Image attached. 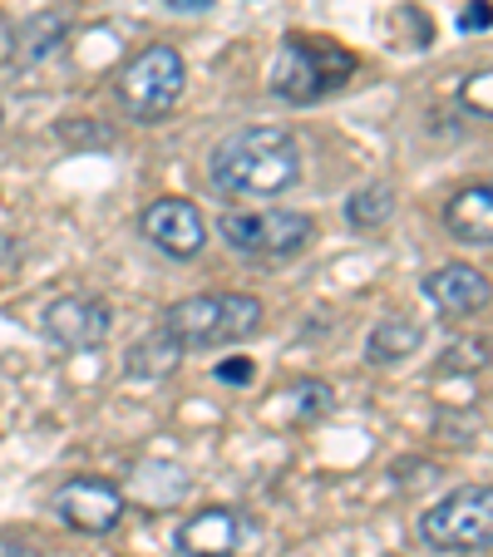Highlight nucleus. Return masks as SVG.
Instances as JSON below:
<instances>
[{
	"mask_svg": "<svg viewBox=\"0 0 493 557\" xmlns=\"http://www.w3.org/2000/svg\"><path fill=\"white\" fill-rule=\"evenodd\" d=\"M173 5H183V11H198V5H208V0H173Z\"/></svg>",
	"mask_w": 493,
	"mask_h": 557,
	"instance_id": "5701e85b",
	"label": "nucleus"
},
{
	"mask_svg": "<svg viewBox=\"0 0 493 557\" xmlns=\"http://www.w3.org/2000/svg\"><path fill=\"white\" fill-rule=\"evenodd\" d=\"M54 513H60L64 528L74 533H114L119 518H124V494H119L109 479H95V473H74L64 479L60 494H54Z\"/></svg>",
	"mask_w": 493,
	"mask_h": 557,
	"instance_id": "6e6552de",
	"label": "nucleus"
},
{
	"mask_svg": "<svg viewBox=\"0 0 493 557\" xmlns=\"http://www.w3.org/2000/svg\"><path fill=\"white\" fill-rule=\"evenodd\" d=\"M390 212H395V193H390L385 183H375V188H360L356 198L346 202L350 227H380V222H390Z\"/></svg>",
	"mask_w": 493,
	"mask_h": 557,
	"instance_id": "dca6fc26",
	"label": "nucleus"
},
{
	"mask_svg": "<svg viewBox=\"0 0 493 557\" xmlns=\"http://www.w3.org/2000/svg\"><path fill=\"white\" fill-rule=\"evenodd\" d=\"M218 232L232 252L252 257V262H286V257L306 252V243L316 237V222L306 212L267 208V212H227L218 222Z\"/></svg>",
	"mask_w": 493,
	"mask_h": 557,
	"instance_id": "423d86ee",
	"label": "nucleus"
},
{
	"mask_svg": "<svg viewBox=\"0 0 493 557\" xmlns=\"http://www.w3.org/2000/svg\"><path fill=\"white\" fill-rule=\"evenodd\" d=\"M40 331L60 350H95L114 331V311L104 296H54L40 311Z\"/></svg>",
	"mask_w": 493,
	"mask_h": 557,
	"instance_id": "0eeeda50",
	"label": "nucleus"
},
{
	"mask_svg": "<svg viewBox=\"0 0 493 557\" xmlns=\"http://www.w3.org/2000/svg\"><path fill=\"white\" fill-rule=\"evenodd\" d=\"M183 85H188L183 54L173 45H148L119 70V104L134 124H163L178 109Z\"/></svg>",
	"mask_w": 493,
	"mask_h": 557,
	"instance_id": "20e7f679",
	"label": "nucleus"
},
{
	"mask_svg": "<svg viewBox=\"0 0 493 557\" xmlns=\"http://www.w3.org/2000/svg\"><path fill=\"white\" fill-rule=\"evenodd\" d=\"M138 232L173 262H193L208 247V222L188 198H158L138 212Z\"/></svg>",
	"mask_w": 493,
	"mask_h": 557,
	"instance_id": "1a4fd4ad",
	"label": "nucleus"
},
{
	"mask_svg": "<svg viewBox=\"0 0 493 557\" xmlns=\"http://www.w3.org/2000/svg\"><path fill=\"white\" fill-rule=\"evenodd\" d=\"M420 346H424V326L415 315H385L366 336V360L370 366H399V360H409Z\"/></svg>",
	"mask_w": 493,
	"mask_h": 557,
	"instance_id": "ddd939ff",
	"label": "nucleus"
},
{
	"mask_svg": "<svg viewBox=\"0 0 493 557\" xmlns=\"http://www.w3.org/2000/svg\"><path fill=\"white\" fill-rule=\"evenodd\" d=\"M420 543L434 553H483L493 547V488L464 484L420 513Z\"/></svg>",
	"mask_w": 493,
	"mask_h": 557,
	"instance_id": "39448f33",
	"label": "nucleus"
},
{
	"mask_svg": "<svg viewBox=\"0 0 493 557\" xmlns=\"http://www.w3.org/2000/svg\"><path fill=\"white\" fill-rule=\"evenodd\" d=\"M286 395H292V405H296L301 420H311V414H321L325 405H331V385H321V380H296Z\"/></svg>",
	"mask_w": 493,
	"mask_h": 557,
	"instance_id": "6ab92c4d",
	"label": "nucleus"
},
{
	"mask_svg": "<svg viewBox=\"0 0 493 557\" xmlns=\"http://www.w3.org/2000/svg\"><path fill=\"white\" fill-rule=\"evenodd\" d=\"M360 60L321 35H286L272 60V95L282 104H321L356 79Z\"/></svg>",
	"mask_w": 493,
	"mask_h": 557,
	"instance_id": "f03ea898",
	"label": "nucleus"
},
{
	"mask_svg": "<svg viewBox=\"0 0 493 557\" xmlns=\"http://www.w3.org/2000/svg\"><path fill=\"white\" fill-rule=\"evenodd\" d=\"M459 104L479 119H493V70H473L459 85Z\"/></svg>",
	"mask_w": 493,
	"mask_h": 557,
	"instance_id": "a211bd4d",
	"label": "nucleus"
},
{
	"mask_svg": "<svg viewBox=\"0 0 493 557\" xmlns=\"http://www.w3.org/2000/svg\"><path fill=\"white\" fill-rule=\"evenodd\" d=\"M64 35H70V15H64V11H40L35 21H25L21 30H15L11 60H15V64H40V60H50V54L64 45Z\"/></svg>",
	"mask_w": 493,
	"mask_h": 557,
	"instance_id": "4468645a",
	"label": "nucleus"
},
{
	"mask_svg": "<svg viewBox=\"0 0 493 557\" xmlns=\"http://www.w3.org/2000/svg\"><path fill=\"white\" fill-rule=\"evenodd\" d=\"M444 227L464 247H493V183H469L444 202Z\"/></svg>",
	"mask_w": 493,
	"mask_h": 557,
	"instance_id": "f8f14e48",
	"label": "nucleus"
},
{
	"mask_svg": "<svg viewBox=\"0 0 493 557\" xmlns=\"http://www.w3.org/2000/svg\"><path fill=\"white\" fill-rule=\"evenodd\" d=\"M459 30H493V0H469L459 15Z\"/></svg>",
	"mask_w": 493,
	"mask_h": 557,
	"instance_id": "aec40b11",
	"label": "nucleus"
},
{
	"mask_svg": "<svg viewBox=\"0 0 493 557\" xmlns=\"http://www.w3.org/2000/svg\"><path fill=\"white\" fill-rule=\"evenodd\" d=\"M178 366H183V346L163 326H158L153 336L134 341V346H128V356H124V370L134 380H169Z\"/></svg>",
	"mask_w": 493,
	"mask_h": 557,
	"instance_id": "2eb2a0df",
	"label": "nucleus"
},
{
	"mask_svg": "<svg viewBox=\"0 0 493 557\" xmlns=\"http://www.w3.org/2000/svg\"><path fill=\"white\" fill-rule=\"evenodd\" d=\"M242 543V518L237 508H198L178 523L173 547L183 557H232Z\"/></svg>",
	"mask_w": 493,
	"mask_h": 557,
	"instance_id": "9d476101",
	"label": "nucleus"
},
{
	"mask_svg": "<svg viewBox=\"0 0 493 557\" xmlns=\"http://www.w3.org/2000/svg\"><path fill=\"white\" fill-rule=\"evenodd\" d=\"M0 557H40V547L21 533H0Z\"/></svg>",
	"mask_w": 493,
	"mask_h": 557,
	"instance_id": "412c9836",
	"label": "nucleus"
},
{
	"mask_svg": "<svg viewBox=\"0 0 493 557\" xmlns=\"http://www.w3.org/2000/svg\"><path fill=\"white\" fill-rule=\"evenodd\" d=\"M424 296H430L444 315L464 321V315H479L483 306L493 301V286H489V276H483L479 267L454 262V267H440V272L424 276Z\"/></svg>",
	"mask_w": 493,
	"mask_h": 557,
	"instance_id": "9b49d317",
	"label": "nucleus"
},
{
	"mask_svg": "<svg viewBox=\"0 0 493 557\" xmlns=\"http://www.w3.org/2000/svg\"><path fill=\"white\" fill-rule=\"evenodd\" d=\"M493 360V350H489V341H454L449 350L440 356V370L444 375H473V370H483Z\"/></svg>",
	"mask_w": 493,
	"mask_h": 557,
	"instance_id": "f3484780",
	"label": "nucleus"
},
{
	"mask_svg": "<svg viewBox=\"0 0 493 557\" xmlns=\"http://www.w3.org/2000/svg\"><path fill=\"white\" fill-rule=\"evenodd\" d=\"M208 178L227 198H282L301 183V148L276 124L237 128L208 153Z\"/></svg>",
	"mask_w": 493,
	"mask_h": 557,
	"instance_id": "f257e3e1",
	"label": "nucleus"
},
{
	"mask_svg": "<svg viewBox=\"0 0 493 557\" xmlns=\"http://www.w3.org/2000/svg\"><path fill=\"white\" fill-rule=\"evenodd\" d=\"M262 301L242 292H208V296H188V301L169 306L163 331L178 341L183 350H218V346H237V341L262 331Z\"/></svg>",
	"mask_w": 493,
	"mask_h": 557,
	"instance_id": "7ed1b4c3",
	"label": "nucleus"
},
{
	"mask_svg": "<svg viewBox=\"0 0 493 557\" xmlns=\"http://www.w3.org/2000/svg\"><path fill=\"white\" fill-rule=\"evenodd\" d=\"M218 380L222 385H247V380H252V360H222Z\"/></svg>",
	"mask_w": 493,
	"mask_h": 557,
	"instance_id": "4be33fe9",
	"label": "nucleus"
}]
</instances>
